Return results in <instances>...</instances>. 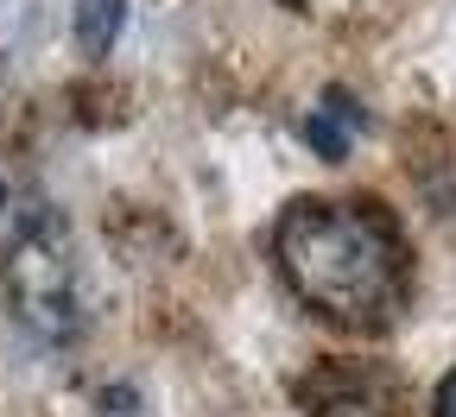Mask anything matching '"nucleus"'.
Listing matches in <instances>:
<instances>
[{
	"label": "nucleus",
	"mask_w": 456,
	"mask_h": 417,
	"mask_svg": "<svg viewBox=\"0 0 456 417\" xmlns=\"http://www.w3.org/2000/svg\"><path fill=\"white\" fill-rule=\"evenodd\" d=\"M298 7H336V0H298Z\"/></svg>",
	"instance_id": "nucleus-7"
},
{
	"label": "nucleus",
	"mask_w": 456,
	"mask_h": 417,
	"mask_svg": "<svg viewBox=\"0 0 456 417\" xmlns=\"http://www.w3.org/2000/svg\"><path fill=\"white\" fill-rule=\"evenodd\" d=\"M127 7H134V0H77V13H70L77 51H83V57H108L114 38L127 32Z\"/></svg>",
	"instance_id": "nucleus-4"
},
{
	"label": "nucleus",
	"mask_w": 456,
	"mask_h": 417,
	"mask_svg": "<svg viewBox=\"0 0 456 417\" xmlns=\"http://www.w3.org/2000/svg\"><path fill=\"white\" fill-rule=\"evenodd\" d=\"M0 297H7L13 323L45 341V348H70L95 323V278L77 247L70 221L51 203H26L7 221V247H0Z\"/></svg>",
	"instance_id": "nucleus-2"
},
{
	"label": "nucleus",
	"mask_w": 456,
	"mask_h": 417,
	"mask_svg": "<svg viewBox=\"0 0 456 417\" xmlns=\"http://www.w3.org/2000/svg\"><path fill=\"white\" fill-rule=\"evenodd\" d=\"M102 417H146L140 386H134V380H114V386H102Z\"/></svg>",
	"instance_id": "nucleus-5"
},
{
	"label": "nucleus",
	"mask_w": 456,
	"mask_h": 417,
	"mask_svg": "<svg viewBox=\"0 0 456 417\" xmlns=\"http://www.w3.org/2000/svg\"><path fill=\"white\" fill-rule=\"evenodd\" d=\"M368 127V114L349 101V95H342V89H330L311 114H305V140H311V152L317 158H342V152H349V140Z\"/></svg>",
	"instance_id": "nucleus-3"
},
{
	"label": "nucleus",
	"mask_w": 456,
	"mask_h": 417,
	"mask_svg": "<svg viewBox=\"0 0 456 417\" xmlns=\"http://www.w3.org/2000/svg\"><path fill=\"white\" fill-rule=\"evenodd\" d=\"M273 253L285 285L330 323L374 329L406 304V247L393 221L362 203H292L273 228Z\"/></svg>",
	"instance_id": "nucleus-1"
},
{
	"label": "nucleus",
	"mask_w": 456,
	"mask_h": 417,
	"mask_svg": "<svg viewBox=\"0 0 456 417\" xmlns=\"http://www.w3.org/2000/svg\"><path fill=\"white\" fill-rule=\"evenodd\" d=\"M431 417H456V367L437 380V392H431Z\"/></svg>",
	"instance_id": "nucleus-6"
}]
</instances>
